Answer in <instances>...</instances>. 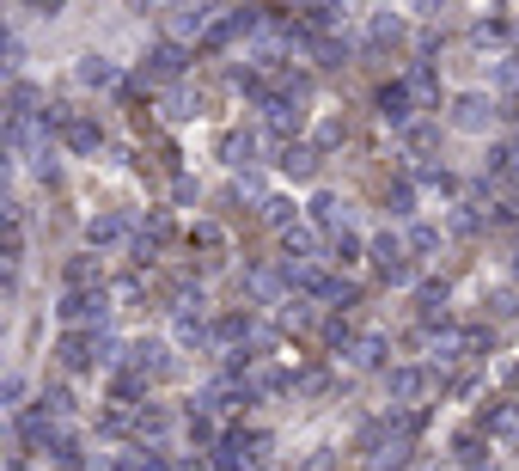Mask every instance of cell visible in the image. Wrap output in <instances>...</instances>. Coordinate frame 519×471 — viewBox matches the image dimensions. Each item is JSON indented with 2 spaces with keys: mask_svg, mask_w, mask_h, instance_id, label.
Instances as JSON below:
<instances>
[{
  "mask_svg": "<svg viewBox=\"0 0 519 471\" xmlns=\"http://www.w3.org/2000/svg\"><path fill=\"white\" fill-rule=\"evenodd\" d=\"M49 123L61 129V147H67V153H99L104 147L99 117H86V110H49Z\"/></svg>",
  "mask_w": 519,
  "mask_h": 471,
  "instance_id": "cell-1",
  "label": "cell"
},
{
  "mask_svg": "<svg viewBox=\"0 0 519 471\" xmlns=\"http://www.w3.org/2000/svg\"><path fill=\"white\" fill-rule=\"evenodd\" d=\"M104 312H110L104 288H67V300H61V325L86 330V325H104Z\"/></svg>",
  "mask_w": 519,
  "mask_h": 471,
  "instance_id": "cell-2",
  "label": "cell"
},
{
  "mask_svg": "<svg viewBox=\"0 0 519 471\" xmlns=\"http://www.w3.org/2000/svg\"><path fill=\"white\" fill-rule=\"evenodd\" d=\"M37 86H25V80H13L6 92H0V135H13V129L25 123V117H37Z\"/></svg>",
  "mask_w": 519,
  "mask_h": 471,
  "instance_id": "cell-3",
  "label": "cell"
},
{
  "mask_svg": "<svg viewBox=\"0 0 519 471\" xmlns=\"http://www.w3.org/2000/svg\"><path fill=\"white\" fill-rule=\"evenodd\" d=\"M373 264H379L385 282H410V276H416V269H410V251H403L398 233H379V239H373Z\"/></svg>",
  "mask_w": 519,
  "mask_h": 471,
  "instance_id": "cell-4",
  "label": "cell"
},
{
  "mask_svg": "<svg viewBox=\"0 0 519 471\" xmlns=\"http://www.w3.org/2000/svg\"><path fill=\"white\" fill-rule=\"evenodd\" d=\"M452 123L471 129V135H483V129L495 123V104L483 99V92H464V99H452Z\"/></svg>",
  "mask_w": 519,
  "mask_h": 471,
  "instance_id": "cell-5",
  "label": "cell"
},
{
  "mask_svg": "<svg viewBox=\"0 0 519 471\" xmlns=\"http://www.w3.org/2000/svg\"><path fill=\"white\" fill-rule=\"evenodd\" d=\"M178 74H183V43H178V37H165L160 49L147 56V80H153V86H171Z\"/></svg>",
  "mask_w": 519,
  "mask_h": 471,
  "instance_id": "cell-6",
  "label": "cell"
},
{
  "mask_svg": "<svg viewBox=\"0 0 519 471\" xmlns=\"http://www.w3.org/2000/svg\"><path fill=\"white\" fill-rule=\"evenodd\" d=\"M263 123H269V135H300V123H306V110H300V99H269L263 104Z\"/></svg>",
  "mask_w": 519,
  "mask_h": 471,
  "instance_id": "cell-7",
  "label": "cell"
},
{
  "mask_svg": "<svg viewBox=\"0 0 519 471\" xmlns=\"http://www.w3.org/2000/svg\"><path fill=\"white\" fill-rule=\"evenodd\" d=\"M129 373H140V380H165L171 361H165L160 343H129Z\"/></svg>",
  "mask_w": 519,
  "mask_h": 471,
  "instance_id": "cell-8",
  "label": "cell"
},
{
  "mask_svg": "<svg viewBox=\"0 0 519 471\" xmlns=\"http://www.w3.org/2000/svg\"><path fill=\"white\" fill-rule=\"evenodd\" d=\"M202 31H208V0H183L178 13H171V37H202Z\"/></svg>",
  "mask_w": 519,
  "mask_h": 471,
  "instance_id": "cell-9",
  "label": "cell"
},
{
  "mask_svg": "<svg viewBox=\"0 0 519 471\" xmlns=\"http://www.w3.org/2000/svg\"><path fill=\"white\" fill-rule=\"evenodd\" d=\"M263 447H269V434L239 429L233 441H226V466H257V459H263Z\"/></svg>",
  "mask_w": 519,
  "mask_h": 471,
  "instance_id": "cell-10",
  "label": "cell"
},
{
  "mask_svg": "<svg viewBox=\"0 0 519 471\" xmlns=\"http://www.w3.org/2000/svg\"><path fill=\"white\" fill-rule=\"evenodd\" d=\"M428 386H434V380H428L421 368H391V398H398V404H416V398H428Z\"/></svg>",
  "mask_w": 519,
  "mask_h": 471,
  "instance_id": "cell-11",
  "label": "cell"
},
{
  "mask_svg": "<svg viewBox=\"0 0 519 471\" xmlns=\"http://www.w3.org/2000/svg\"><path fill=\"white\" fill-rule=\"evenodd\" d=\"M281 172H287V178H318V147L287 141L281 147Z\"/></svg>",
  "mask_w": 519,
  "mask_h": 471,
  "instance_id": "cell-12",
  "label": "cell"
},
{
  "mask_svg": "<svg viewBox=\"0 0 519 471\" xmlns=\"http://www.w3.org/2000/svg\"><path fill=\"white\" fill-rule=\"evenodd\" d=\"M410 104H416L410 80H391V86L379 92V110H385V123H410Z\"/></svg>",
  "mask_w": 519,
  "mask_h": 471,
  "instance_id": "cell-13",
  "label": "cell"
},
{
  "mask_svg": "<svg viewBox=\"0 0 519 471\" xmlns=\"http://www.w3.org/2000/svg\"><path fill=\"white\" fill-rule=\"evenodd\" d=\"M178 343H183V349L208 343V319H202V307L190 312V300H183V307H178Z\"/></svg>",
  "mask_w": 519,
  "mask_h": 471,
  "instance_id": "cell-14",
  "label": "cell"
},
{
  "mask_svg": "<svg viewBox=\"0 0 519 471\" xmlns=\"http://www.w3.org/2000/svg\"><path fill=\"white\" fill-rule=\"evenodd\" d=\"M312 221H318L324 233H337V226L348 221V203H342V196H318V203H312Z\"/></svg>",
  "mask_w": 519,
  "mask_h": 471,
  "instance_id": "cell-15",
  "label": "cell"
},
{
  "mask_svg": "<svg viewBox=\"0 0 519 471\" xmlns=\"http://www.w3.org/2000/svg\"><path fill=\"white\" fill-rule=\"evenodd\" d=\"M80 86H99V92H104V86H117V62H104V56H86V62H80Z\"/></svg>",
  "mask_w": 519,
  "mask_h": 471,
  "instance_id": "cell-16",
  "label": "cell"
},
{
  "mask_svg": "<svg viewBox=\"0 0 519 471\" xmlns=\"http://www.w3.org/2000/svg\"><path fill=\"white\" fill-rule=\"evenodd\" d=\"M122 233H129V221H122V215H99V221L86 226V239H92V246H117Z\"/></svg>",
  "mask_w": 519,
  "mask_h": 471,
  "instance_id": "cell-17",
  "label": "cell"
},
{
  "mask_svg": "<svg viewBox=\"0 0 519 471\" xmlns=\"http://www.w3.org/2000/svg\"><path fill=\"white\" fill-rule=\"evenodd\" d=\"M67 288H104L99 257H74V264H67Z\"/></svg>",
  "mask_w": 519,
  "mask_h": 471,
  "instance_id": "cell-18",
  "label": "cell"
},
{
  "mask_svg": "<svg viewBox=\"0 0 519 471\" xmlns=\"http://www.w3.org/2000/svg\"><path fill=\"white\" fill-rule=\"evenodd\" d=\"M360 251H367V246H360V233H348V226H337V233H330V257H337V264H355Z\"/></svg>",
  "mask_w": 519,
  "mask_h": 471,
  "instance_id": "cell-19",
  "label": "cell"
},
{
  "mask_svg": "<svg viewBox=\"0 0 519 471\" xmlns=\"http://www.w3.org/2000/svg\"><path fill=\"white\" fill-rule=\"evenodd\" d=\"M373 43H379V49L403 43V19H398V13H379V19H373Z\"/></svg>",
  "mask_w": 519,
  "mask_h": 471,
  "instance_id": "cell-20",
  "label": "cell"
},
{
  "mask_svg": "<svg viewBox=\"0 0 519 471\" xmlns=\"http://www.w3.org/2000/svg\"><path fill=\"white\" fill-rule=\"evenodd\" d=\"M421 319H446V282H421Z\"/></svg>",
  "mask_w": 519,
  "mask_h": 471,
  "instance_id": "cell-21",
  "label": "cell"
},
{
  "mask_svg": "<svg viewBox=\"0 0 519 471\" xmlns=\"http://www.w3.org/2000/svg\"><path fill=\"white\" fill-rule=\"evenodd\" d=\"M312 56H318L324 68H342V62H348V43H337V37H318V43H312Z\"/></svg>",
  "mask_w": 519,
  "mask_h": 471,
  "instance_id": "cell-22",
  "label": "cell"
},
{
  "mask_svg": "<svg viewBox=\"0 0 519 471\" xmlns=\"http://www.w3.org/2000/svg\"><path fill=\"white\" fill-rule=\"evenodd\" d=\"M379 355H385V343H379V337H360L348 361H355V368H379Z\"/></svg>",
  "mask_w": 519,
  "mask_h": 471,
  "instance_id": "cell-23",
  "label": "cell"
},
{
  "mask_svg": "<svg viewBox=\"0 0 519 471\" xmlns=\"http://www.w3.org/2000/svg\"><path fill=\"white\" fill-rule=\"evenodd\" d=\"M410 92H416L421 104H434V99H440V80L428 74V68H416V74H410Z\"/></svg>",
  "mask_w": 519,
  "mask_h": 471,
  "instance_id": "cell-24",
  "label": "cell"
},
{
  "mask_svg": "<svg viewBox=\"0 0 519 471\" xmlns=\"http://www.w3.org/2000/svg\"><path fill=\"white\" fill-rule=\"evenodd\" d=\"M385 203H391V215H410V208H416V190H410V184H391Z\"/></svg>",
  "mask_w": 519,
  "mask_h": 471,
  "instance_id": "cell-25",
  "label": "cell"
},
{
  "mask_svg": "<svg viewBox=\"0 0 519 471\" xmlns=\"http://www.w3.org/2000/svg\"><path fill=\"white\" fill-rule=\"evenodd\" d=\"M403 246H416V251H434V246H440V233H434V226H410V239H403Z\"/></svg>",
  "mask_w": 519,
  "mask_h": 471,
  "instance_id": "cell-26",
  "label": "cell"
},
{
  "mask_svg": "<svg viewBox=\"0 0 519 471\" xmlns=\"http://www.w3.org/2000/svg\"><path fill=\"white\" fill-rule=\"evenodd\" d=\"M226 160H233V165H251V135H233V141H226Z\"/></svg>",
  "mask_w": 519,
  "mask_h": 471,
  "instance_id": "cell-27",
  "label": "cell"
},
{
  "mask_svg": "<svg viewBox=\"0 0 519 471\" xmlns=\"http://www.w3.org/2000/svg\"><path fill=\"white\" fill-rule=\"evenodd\" d=\"M263 215H269L275 226H287V221H294V203H281V196H269V203H263Z\"/></svg>",
  "mask_w": 519,
  "mask_h": 471,
  "instance_id": "cell-28",
  "label": "cell"
},
{
  "mask_svg": "<svg viewBox=\"0 0 519 471\" xmlns=\"http://www.w3.org/2000/svg\"><path fill=\"white\" fill-rule=\"evenodd\" d=\"M13 62H19V37L0 31V74H13Z\"/></svg>",
  "mask_w": 519,
  "mask_h": 471,
  "instance_id": "cell-29",
  "label": "cell"
},
{
  "mask_svg": "<svg viewBox=\"0 0 519 471\" xmlns=\"http://www.w3.org/2000/svg\"><path fill=\"white\" fill-rule=\"evenodd\" d=\"M140 239H153V246H165V239H171V221H165V215H153V221H147V233H140Z\"/></svg>",
  "mask_w": 519,
  "mask_h": 471,
  "instance_id": "cell-30",
  "label": "cell"
},
{
  "mask_svg": "<svg viewBox=\"0 0 519 471\" xmlns=\"http://www.w3.org/2000/svg\"><path fill=\"white\" fill-rule=\"evenodd\" d=\"M190 441H214V423L208 416H190Z\"/></svg>",
  "mask_w": 519,
  "mask_h": 471,
  "instance_id": "cell-31",
  "label": "cell"
},
{
  "mask_svg": "<svg viewBox=\"0 0 519 471\" xmlns=\"http://www.w3.org/2000/svg\"><path fill=\"white\" fill-rule=\"evenodd\" d=\"M501 86H519V62H501V74H495Z\"/></svg>",
  "mask_w": 519,
  "mask_h": 471,
  "instance_id": "cell-32",
  "label": "cell"
},
{
  "mask_svg": "<svg viewBox=\"0 0 519 471\" xmlns=\"http://www.w3.org/2000/svg\"><path fill=\"white\" fill-rule=\"evenodd\" d=\"M129 6H135V13H160L165 0H129Z\"/></svg>",
  "mask_w": 519,
  "mask_h": 471,
  "instance_id": "cell-33",
  "label": "cell"
},
{
  "mask_svg": "<svg viewBox=\"0 0 519 471\" xmlns=\"http://www.w3.org/2000/svg\"><path fill=\"white\" fill-rule=\"evenodd\" d=\"M31 6H37V13H61V6H67V0H31Z\"/></svg>",
  "mask_w": 519,
  "mask_h": 471,
  "instance_id": "cell-34",
  "label": "cell"
},
{
  "mask_svg": "<svg viewBox=\"0 0 519 471\" xmlns=\"http://www.w3.org/2000/svg\"><path fill=\"white\" fill-rule=\"evenodd\" d=\"M6 178H13V165H6V153H0V190H6Z\"/></svg>",
  "mask_w": 519,
  "mask_h": 471,
  "instance_id": "cell-35",
  "label": "cell"
},
{
  "mask_svg": "<svg viewBox=\"0 0 519 471\" xmlns=\"http://www.w3.org/2000/svg\"><path fill=\"white\" fill-rule=\"evenodd\" d=\"M514 178H519V147H514Z\"/></svg>",
  "mask_w": 519,
  "mask_h": 471,
  "instance_id": "cell-36",
  "label": "cell"
},
{
  "mask_svg": "<svg viewBox=\"0 0 519 471\" xmlns=\"http://www.w3.org/2000/svg\"><path fill=\"white\" fill-rule=\"evenodd\" d=\"M471 471H495V466H471Z\"/></svg>",
  "mask_w": 519,
  "mask_h": 471,
  "instance_id": "cell-37",
  "label": "cell"
}]
</instances>
